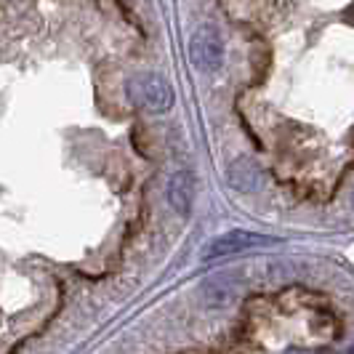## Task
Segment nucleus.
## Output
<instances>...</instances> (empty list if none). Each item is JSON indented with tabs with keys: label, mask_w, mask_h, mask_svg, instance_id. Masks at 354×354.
<instances>
[{
	"label": "nucleus",
	"mask_w": 354,
	"mask_h": 354,
	"mask_svg": "<svg viewBox=\"0 0 354 354\" xmlns=\"http://www.w3.org/2000/svg\"><path fill=\"white\" fill-rule=\"evenodd\" d=\"M125 93L133 104L144 109V112H168L174 102H176V93L171 88V83L158 75V72H139L128 80Z\"/></svg>",
	"instance_id": "1"
},
{
	"label": "nucleus",
	"mask_w": 354,
	"mask_h": 354,
	"mask_svg": "<svg viewBox=\"0 0 354 354\" xmlns=\"http://www.w3.org/2000/svg\"><path fill=\"white\" fill-rule=\"evenodd\" d=\"M189 59L200 72H216L224 64V37L213 24L197 27L189 40Z\"/></svg>",
	"instance_id": "2"
},
{
	"label": "nucleus",
	"mask_w": 354,
	"mask_h": 354,
	"mask_svg": "<svg viewBox=\"0 0 354 354\" xmlns=\"http://www.w3.org/2000/svg\"><path fill=\"white\" fill-rule=\"evenodd\" d=\"M269 243H274V240L266 237V234H256V232L248 230H232L213 237L211 243L203 248V259H224V256H232V253H243V250L269 245Z\"/></svg>",
	"instance_id": "3"
},
{
	"label": "nucleus",
	"mask_w": 354,
	"mask_h": 354,
	"mask_svg": "<svg viewBox=\"0 0 354 354\" xmlns=\"http://www.w3.org/2000/svg\"><path fill=\"white\" fill-rule=\"evenodd\" d=\"M165 200L168 205L174 208V213L178 216H189L192 211V200H195V178L187 171H178L168 178V187H165Z\"/></svg>",
	"instance_id": "4"
},
{
	"label": "nucleus",
	"mask_w": 354,
	"mask_h": 354,
	"mask_svg": "<svg viewBox=\"0 0 354 354\" xmlns=\"http://www.w3.org/2000/svg\"><path fill=\"white\" fill-rule=\"evenodd\" d=\"M227 181L234 189H240V192H256V189L264 187V171H261V165L256 160L240 158L230 165Z\"/></svg>",
	"instance_id": "5"
},
{
	"label": "nucleus",
	"mask_w": 354,
	"mask_h": 354,
	"mask_svg": "<svg viewBox=\"0 0 354 354\" xmlns=\"http://www.w3.org/2000/svg\"><path fill=\"white\" fill-rule=\"evenodd\" d=\"M203 293H205V299L211 304H224L232 299V285H224L221 277H216V280H208V283H205Z\"/></svg>",
	"instance_id": "6"
},
{
	"label": "nucleus",
	"mask_w": 354,
	"mask_h": 354,
	"mask_svg": "<svg viewBox=\"0 0 354 354\" xmlns=\"http://www.w3.org/2000/svg\"><path fill=\"white\" fill-rule=\"evenodd\" d=\"M352 208H354V195H352Z\"/></svg>",
	"instance_id": "7"
}]
</instances>
